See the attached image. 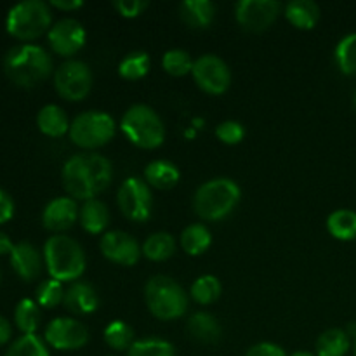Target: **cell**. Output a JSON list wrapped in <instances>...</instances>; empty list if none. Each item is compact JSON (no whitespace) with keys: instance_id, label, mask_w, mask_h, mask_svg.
Listing matches in <instances>:
<instances>
[{"instance_id":"1","label":"cell","mask_w":356,"mask_h":356,"mask_svg":"<svg viewBox=\"0 0 356 356\" xmlns=\"http://www.w3.org/2000/svg\"><path fill=\"white\" fill-rule=\"evenodd\" d=\"M111 162L97 153H76L63 165L61 179L65 190L76 200H92L111 183Z\"/></svg>"},{"instance_id":"2","label":"cell","mask_w":356,"mask_h":356,"mask_svg":"<svg viewBox=\"0 0 356 356\" xmlns=\"http://www.w3.org/2000/svg\"><path fill=\"white\" fill-rule=\"evenodd\" d=\"M3 72L16 86L35 87L52 73V58L40 45H14L3 56Z\"/></svg>"},{"instance_id":"3","label":"cell","mask_w":356,"mask_h":356,"mask_svg":"<svg viewBox=\"0 0 356 356\" xmlns=\"http://www.w3.org/2000/svg\"><path fill=\"white\" fill-rule=\"evenodd\" d=\"M242 198V190L229 177H216L202 184L193 197V209L204 221H221L228 218Z\"/></svg>"},{"instance_id":"4","label":"cell","mask_w":356,"mask_h":356,"mask_svg":"<svg viewBox=\"0 0 356 356\" xmlns=\"http://www.w3.org/2000/svg\"><path fill=\"white\" fill-rule=\"evenodd\" d=\"M44 263L51 278L61 284L75 282L86 271V252L76 240L59 233L45 242Z\"/></svg>"},{"instance_id":"5","label":"cell","mask_w":356,"mask_h":356,"mask_svg":"<svg viewBox=\"0 0 356 356\" xmlns=\"http://www.w3.org/2000/svg\"><path fill=\"white\" fill-rule=\"evenodd\" d=\"M120 129L132 145L143 149H155L165 141L163 120L148 104H132L122 117Z\"/></svg>"},{"instance_id":"6","label":"cell","mask_w":356,"mask_h":356,"mask_svg":"<svg viewBox=\"0 0 356 356\" xmlns=\"http://www.w3.org/2000/svg\"><path fill=\"white\" fill-rule=\"evenodd\" d=\"M145 301L149 313L159 320H176L188 309V296L184 289L165 275H156L146 282Z\"/></svg>"},{"instance_id":"7","label":"cell","mask_w":356,"mask_h":356,"mask_svg":"<svg viewBox=\"0 0 356 356\" xmlns=\"http://www.w3.org/2000/svg\"><path fill=\"white\" fill-rule=\"evenodd\" d=\"M52 13L42 0H23L10 7L6 17L7 33L17 40H35L51 30Z\"/></svg>"},{"instance_id":"8","label":"cell","mask_w":356,"mask_h":356,"mask_svg":"<svg viewBox=\"0 0 356 356\" xmlns=\"http://www.w3.org/2000/svg\"><path fill=\"white\" fill-rule=\"evenodd\" d=\"M117 124L113 117L99 110H89L76 115L70 125V139L80 148H99L113 139Z\"/></svg>"},{"instance_id":"9","label":"cell","mask_w":356,"mask_h":356,"mask_svg":"<svg viewBox=\"0 0 356 356\" xmlns=\"http://www.w3.org/2000/svg\"><path fill=\"white\" fill-rule=\"evenodd\" d=\"M92 70L87 63L68 59L54 73V87L66 101H82L92 89Z\"/></svg>"},{"instance_id":"10","label":"cell","mask_w":356,"mask_h":356,"mask_svg":"<svg viewBox=\"0 0 356 356\" xmlns=\"http://www.w3.org/2000/svg\"><path fill=\"white\" fill-rule=\"evenodd\" d=\"M118 207L122 214L134 222H145L152 216L153 197L149 184L139 177H127L120 184L117 193Z\"/></svg>"},{"instance_id":"11","label":"cell","mask_w":356,"mask_h":356,"mask_svg":"<svg viewBox=\"0 0 356 356\" xmlns=\"http://www.w3.org/2000/svg\"><path fill=\"white\" fill-rule=\"evenodd\" d=\"M193 79L202 90L212 96L226 92L232 83L229 66L216 54H202L193 63Z\"/></svg>"},{"instance_id":"12","label":"cell","mask_w":356,"mask_h":356,"mask_svg":"<svg viewBox=\"0 0 356 356\" xmlns=\"http://www.w3.org/2000/svg\"><path fill=\"white\" fill-rule=\"evenodd\" d=\"M44 339L54 350L75 351L89 343V329L79 320L59 316L45 327Z\"/></svg>"},{"instance_id":"13","label":"cell","mask_w":356,"mask_h":356,"mask_svg":"<svg viewBox=\"0 0 356 356\" xmlns=\"http://www.w3.org/2000/svg\"><path fill=\"white\" fill-rule=\"evenodd\" d=\"M282 3L277 0H240L235 6V17L243 30L264 31L277 21Z\"/></svg>"},{"instance_id":"14","label":"cell","mask_w":356,"mask_h":356,"mask_svg":"<svg viewBox=\"0 0 356 356\" xmlns=\"http://www.w3.org/2000/svg\"><path fill=\"white\" fill-rule=\"evenodd\" d=\"M47 37L52 51L59 56H65V58L76 54L86 45L87 40L83 24L73 17H65V19H59L58 23L52 24Z\"/></svg>"},{"instance_id":"15","label":"cell","mask_w":356,"mask_h":356,"mask_svg":"<svg viewBox=\"0 0 356 356\" xmlns=\"http://www.w3.org/2000/svg\"><path fill=\"white\" fill-rule=\"evenodd\" d=\"M99 249L106 259H110L111 263L122 264V266H134L143 252L138 240L120 229L104 233L101 236Z\"/></svg>"},{"instance_id":"16","label":"cell","mask_w":356,"mask_h":356,"mask_svg":"<svg viewBox=\"0 0 356 356\" xmlns=\"http://www.w3.org/2000/svg\"><path fill=\"white\" fill-rule=\"evenodd\" d=\"M80 218L79 205L75 198L58 197L49 202L42 212V225L51 232H65L72 228Z\"/></svg>"},{"instance_id":"17","label":"cell","mask_w":356,"mask_h":356,"mask_svg":"<svg viewBox=\"0 0 356 356\" xmlns=\"http://www.w3.org/2000/svg\"><path fill=\"white\" fill-rule=\"evenodd\" d=\"M42 256L37 247L30 242L14 243L10 252V266L16 271L17 277L24 282H31L38 278L42 271Z\"/></svg>"},{"instance_id":"18","label":"cell","mask_w":356,"mask_h":356,"mask_svg":"<svg viewBox=\"0 0 356 356\" xmlns=\"http://www.w3.org/2000/svg\"><path fill=\"white\" fill-rule=\"evenodd\" d=\"M65 308L75 315H89L99 308V296L87 282H73L65 292Z\"/></svg>"},{"instance_id":"19","label":"cell","mask_w":356,"mask_h":356,"mask_svg":"<svg viewBox=\"0 0 356 356\" xmlns=\"http://www.w3.org/2000/svg\"><path fill=\"white\" fill-rule=\"evenodd\" d=\"M179 16L190 28L204 30L216 17V6L211 0H184L179 3Z\"/></svg>"},{"instance_id":"20","label":"cell","mask_w":356,"mask_h":356,"mask_svg":"<svg viewBox=\"0 0 356 356\" xmlns=\"http://www.w3.org/2000/svg\"><path fill=\"white\" fill-rule=\"evenodd\" d=\"M181 179V172L176 163L170 160H153L145 169V181L153 188L159 190H169L174 188Z\"/></svg>"},{"instance_id":"21","label":"cell","mask_w":356,"mask_h":356,"mask_svg":"<svg viewBox=\"0 0 356 356\" xmlns=\"http://www.w3.org/2000/svg\"><path fill=\"white\" fill-rule=\"evenodd\" d=\"M37 125L42 134L49 138H61L66 132H70L68 115L58 104H45L37 115Z\"/></svg>"},{"instance_id":"22","label":"cell","mask_w":356,"mask_h":356,"mask_svg":"<svg viewBox=\"0 0 356 356\" xmlns=\"http://www.w3.org/2000/svg\"><path fill=\"white\" fill-rule=\"evenodd\" d=\"M188 332L191 334L193 339L204 344L218 343L222 336V329L219 325L218 318L205 312H198L190 316V320H188Z\"/></svg>"},{"instance_id":"23","label":"cell","mask_w":356,"mask_h":356,"mask_svg":"<svg viewBox=\"0 0 356 356\" xmlns=\"http://www.w3.org/2000/svg\"><path fill=\"white\" fill-rule=\"evenodd\" d=\"M285 17L299 30H312L320 19V7L313 0H292L284 9Z\"/></svg>"},{"instance_id":"24","label":"cell","mask_w":356,"mask_h":356,"mask_svg":"<svg viewBox=\"0 0 356 356\" xmlns=\"http://www.w3.org/2000/svg\"><path fill=\"white\" fill-rule=\"evenodd\" d=\"M80 225L90 235H99L110 225V211L106 204L97 198L87 200L80 209Z\"/></svg>"},{"instance_id":"25","label":"cell","mask_w":356,"mask_h":356,"mask_svg":"<svg viewBox=\"0 0 356 356\" xmlns=\"http://www.w3.org/2000/svg\"><path fill=\"white\" fill-rule=\"evenodd\" d=\"M327 229L334 238L343 242L356 240V212L350 209H337L327 218Z\"/></svg>"},{"instance_id":"26","label":"cell","mask_w":356,"mask_h":356,"mask_svg":"<svg viewBox=\"0 0 356 356\" xmlns=\"http://www.w3.org/2000/svg\"><path fill=\"white\" fill-rule=\"evenodd\" d=\"M212 235L211 229L205 225L195 222V225L186 226L181 233V247L190 256H200L211 247Z\"/></svg>"},{"instance_id":"27","label":"cell","mask_w":356,"mask_h":356,"mask_svg":"<svg viewBox=\"0 0 356 356\" xmlns=\"http://www.w3.org/2000/svg\"><path fill=\"white\" fill-rule=\"evenodd\" d=\"M350 336L343 329H329L316 341V356H344L350 350Z\"/></svg>"},{"instance_id":"28","label":"cell","mask_w":356,"mask_h":356,"mask_svg":"<svg viewBox=\"0 0 356 356\" xmlns=\"http://www.w3.org/2000/svg\"><path fill=\"white\" fill-rule=\"evenodd\" d=\"M141 250L149 261H165L176 252V238L165 232L153 233L145 240Z\"/></svg>"},{"instance_id":"29","label":"cell","mask_w":356,"mask_h":356,"mask_svg":"<svg viewBox=\"0 0 356 356\" xmlns=\"http://www.w3.org/2000/svg\"><path fill=\"white\" fill-rule=\"evenodd\" d=\"M42 313L37 301L33 299H21L14 309V322L23 334H35L40 325Z\"/></svg>"},{"instance_id":"30","label":"cell","mask_w":356,"mask_h":356,"mask_svg":"<svg viewBox=\"0 0 356 356\" xmlns=\"http://www.w3.org/2000/svg\"><path fill=\"white\" fill-rule=\"evenodd\" d=\"M222 292V285L214 275H202L191 285V298L202 306L212 305L219 299Z\"/></svg>"},{"instance_id":"31","label":"cell","mask_w":356,"mask_h":356,"mask_svg":"<svg viewBox=\"0 0 356 356\" xmlns=\"http://www.w3.org/2000/svg\"><path fill=\"white\" fill-rule=\"evenodd\" d=\"M104 343L115 351H125L131 350L134 341V330L129 323L122 322V320H115V322L108 323L104 329Z\"/></svg>"},{"instance_id":"32","label":"cell","mask_w":356,"mask_h":356,"mask_svg":"<svg viewBox=\"0 0 356 356\" xmlns=\"http://www.w3.org/2000/svg\"><path fill=\"white\" fill-rule=\"evenodd\" d=\"M149 72V56L145 51H132L118 63V75L125 80H139Z\"/></svg>"},{"instance_id":"33","label":"cell","mask_w":356,"mask_h":356,"mask_svg":"<svg viewBox=\"0 0 356 356\" xmlns=\"http://www.w3.org/2000/svg\"><path fill=\"white\" fill-rule=\"evenodd\" d=\"M337 68L344 75H356V33H350L339 40L334 51Z\"/></svg>"},{"instance_id":"34","label":"cell","mask_w":356,"mask_h":356,"mask_svg":"<svg viewBox=\"0 0 356 356\" xmlns=\"http://www.w3.org/2000/svg\"><path fill=\"white\" fill-rule=\"evenodd\" d=\"M6 356H51L44 341L35 334H23L14 341Z\"/></svg>"},{"instance_id":"35","label":"cell","mask_w":356,"mask_h":356,"mask_svg":"<svg viewBox=\"0 0 356 356\" xmlns=\"http://www.w3.org/2000/svg\"><path fill=\"white\" fill-rule=\"evenodd\" d=\"M193 59L190 52L184 49H170L162 56V66L167 73L174 76H183L186 73H191L193 70Z\"/></svg>"},{"instance_id":"36","label":"cell","mask_w":356,"mask_h":356,"mask_svg":"<svg viewBox=\"0 0 356 356\" xmlns=\"http://www.w3.org/2000/svg\"><path fill=\"white\" fill-rule=\"evenodd\" d=\"M127 356H176V350L169 341L152 337L136 341L127 351Z\"/></svg>"},{"instance_id":"37","label":"cell","mask_w":356,"mask_h":356,"mask_svg":"<svg viewBox=\"0 0 356 356\" xmlns=\"http://www.w3.org/2000/svg\"><path fill=\"white\" fill-rule=\"evenodd\" d=\"M65 289L61 282L49 278V280L40 282L37 287V305L42 308L52 309L65 301Z\"/></svg>"},{"instance_id":"38","label":"cell","mask_w":356,"mask_h":356,"mask_svg":"<svg viewBox=\"0 0 356 356\" xmlns=\"http://www.w3.org/2000/svg\"><path fill=\"white\" fill-rule=\"evenodd\" d=\"M216 136L225 145H238L245 138V129L236 120H225L216 127Z\"/></svg>"},{"instance_id":"39","label":"cell","mask_w":356,"mask_h":356,"mask_svg":"<svg viewBox=\"0 0 356 356\" xmlns=\"http://www.w3.org/2000/svg\"><path fill=\"white\" fill-rule=\"evenodd\" d=\"M149 3L146 0H115L113 7L124 17H138L148 9Z\"/></svg>"},{"instance_id":"40","label":"cell","mask_w":356,"mask_h":356,"mask_svg":"<svg viewBox=\"0 0 356 356\" xmlns=\"http://www.w3.org/2000/svg\"><path fill=\"white\" fill-rule=\"evenodd\" d=\"M245 356H287V353L273 343H259L250 348Z\"/></svg>"},{"instance_id":"41","label":"cell","mask_w":356,"mask_h":356,"mask_svg":"<svg viewBox=\"0 0 356 356\" xmlns=\"http://www.w3.org/2000/svg\"><path fill=\"white\" fill-rule=\"evenodd\" d=\"M14 216V202L7 191L0 188V225L9 221Z\"/></svg>"},{"instance_id":"42","label":"cell","mask_w":356,"mask_h":356,"mask_svg":"<svg viewBox=\"0 0 356 356\" xmlns=\"http://www.w3.org/2000/svg\"><path fill=\"white\" fill-rule=\"evenodd\" d=\"M51 6L61 10H76L83 6V2L82 0H52Z\"/></svg>"},{"instance_id":"43","label":"cell","mask_w":356,"mask_h":356,"mask_svg":"<svg viewBox=\"0 0 356 356\" xmlns=\"http://www.w3.org/2000/svg\"><path fill=\"white\" fill-rule=\"evenodd\" d=\"M10 336H13V327H10L9 320L6 316L0 315V346L6 344L10 339Z\"/></svg>"},{"instance_id":"44","label":"cell","mask_w":356,"mask_h":356,"mask_svg":"<svg viewBox=\"0 0 356 356\" xmlns=\"http://www.w3.org/2000/svg\"><path fill=\"white\" fill-rule=\"evenodd\" d=\"M13 249H14V243L10 242L9 236H7L6 233L0 232V256H3V254H9L10 256Z\"/></svg>"},{"instance_id":"45","label":"cell","mask_w":356,"mask_h":356,"mask_svg":"<svg viewBox=\"0 0 356 356\" xmlns=\"http://www.w3.org/2000/svg\"><path fill=\"white\" fill-rule=\"evenodd\" d=\"M291 356H316V355L309 353V351H296V353L291 355Z\"/></svg>"},{"instance_id":"46","label":"cell","mask_w":356,"mask_h":356,"mask_svg":"<svg viewBox=\"0 0 356 356\" xmlns=\"http://www.w3.org/2000/svg\"><path fill=\"white\" fill-rule=\"evenodd\" d=\"M353 103H355V110H356V92H355V99H353Z\"/></svg>"},{"instance_id":"47","label":"cell","mask_w":356,"mask_h":356,"mask_svg":"<svg viewBox=\"0 0 356 356\" xmlns=\"http://www.w3.org/2000/svg\"><path fill=\"white\" fill-rule=\"evenodd\" d=\"M355 356H356V339H355Z\"/></svg>"}]
</instances>
